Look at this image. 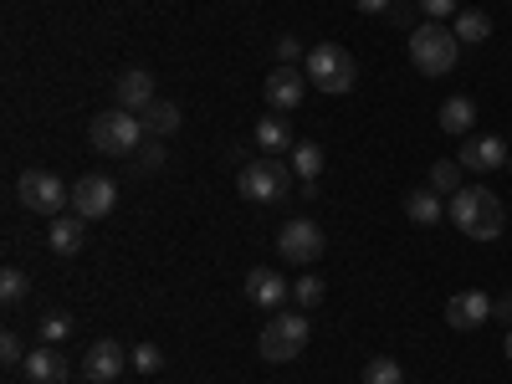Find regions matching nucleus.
Returning <instances> with one entry per match:
<instances>
[{
  "mask_svg": "<svg viewBox=\"0 0 512 384\" xmlns=\"http://www.w3.org/2000/svg\"><path fill=\"white\" fill-rule=\"evenodd\" d=\"M446 221L461 231V236H472V241H497L502 226H507V210L492 190L482 185H461L451 200H446Z\"/></svg>",
  "mask_w": 512,
  "mask_h": 384,
  "instance_id": "nucleus-1",
  "label": "nucleus"
},
{
  "mask_svg": "<svg viewBox=\"0 0 512 384\" xmlns=\"http://www.w3.org/2000/svg\"><path fill=\"white\" fill-rule=\"evenodd\" d=\"M461 57V41L446 21H431V26H415L410 31V62L420 77H446Z\"/></svg>",
  "mask_w": 512,
  "mask_h": 384,
  "instance_id": "nucleus-2",
  "label": "nucleus"
},
{
  "mask_svg": "<svg viewBox=\"0 0 512 384\" xmlns=\"http://www.w3.org/2000/svg\"><path fill=\"white\" fill-rule=\"evenodd\" d=\"M303 72L318 93H354V82H359V62L344 52V47H333V41H318V47L303 57Z\"/></svg>",
  "mask_w": 512,
  "mask_h": 384,
  "instance_id": "nucleus-3",
  "label": "nucleus"
},
{
  "mask_svg": "<svg viewBox=\"0 0 512 384\" xmlns=\"http://www.w3.org/2000/svg\"><path fill=\"white\" fill-rule=\"evenodd\" d=\"M308 338H313L308 313H277V318H267L262 338H256V349H262L267 364H292V359H303Z\"/></svg>",
  "mask_w": 512,
  "mask_h": 384,
  "instance_id": "nucleus-4",
  "label": "nucleus"
},
{
  "mask_svg": "<svg viewBox=\"0 0 512 384\" xmlns=\"http://www.w3.org/2000/svg\"><path fill=\"white\" fill-rule=\"evenodd\" d=\"M236 185H241V195H246V200H256V205L287 200V195H292V164H287L282 154H262V159L241 164Z\"/></svg>",
  "mask_w": 512,
  "mask_h": 384,
  "instance_id": "nucleus-5",
  "label": "nucleus"
},
{
  "mask_svg": "<svg viewBox=\"0 0 512 384\" xmlns=\"http://www.w3.org/2000/svg\"><path fill=\"white\" fill-rule=\"evenodd\" d=\"M16 195L31 216H52V221L67 216V205H72V185L62 175H52V169H26L16 180Z\"/></svg>",
  "mask_w": 512,
  "mask_h": 384,
  "instance_id": "nucleus-6",
  "label": "nucleus"
},
{
  "mask_svg": "<svg viewBox=\"0 0 512 384\" xmlns=\"http://www.w3.org/2000/svg\"><path fill=\"white\" fill-rule=\"evenodd\" d=\"M88 139H93V149H98V154H134L149 134H144V118H139V113H128V108H108V113H98V118H93Z\"/></svg>",
  "mask_w": 512,
  "mask_h": 384,
  "instance_id": "nucleus-7",
  "label": "nucleus"
},
{
  "mask_svg": "<svg viewBox=\"0 0 512 384\" xmlns=\"http://www.w3.org/2000/svg\"><path fill=\"white\" fill-rule=\"evenodd\" d=\"M323 246H328V236L318 231V221H308V216H292L282 231H277V256L287 267H313L318 256H323Z\"/></svg>",
  "mask_w": 512,
  "mask_h": 384,
  "instance_id": "nucleus-8",
  "label": "nucleus"
},
{
  "mask_svg": "<svg viewBox=\"0 0 512 384\" xmlns=\"http://www.w3.org/2000/svg\"><path fill=\"white\" fill-rule=\"evenodd\" d=\"M113 205H118V190H113L108 175H82V180L72 185V210H77L82 221H103V216H113Z\"/></svg>",
  "mask_w": 512,
  "mask_h": 384,
  "instance_id": "nucleus-9",
  "label": "nucleus"
},
{
  "mask_svg": "<svg viewBox=\"0 0 512 384\" xmlns=\"http://www.w3.org/2000/svg\"><path fill=\"white\" fill-rule=\"evenodd\" d=\"M128 364H134V354H123L118 338H98V344L82 354V379H93V384H113Z\"/></svg>",
  "mask_w": 512,
  "mask_h": 384,
  "instance_id": "nucleus-10",
  "label": "nucleus"
},
{
  "mask_svg": "<svg viewBox=\"0 0 512 384\" xmlns=\"http://www.w3.org/2000/svg\"><path fill=\"white\" fill-rule=\"evenodd\" d=\"M497 313V303L482 292V287H466V292H456L451 303H446V323L456 328V333H472V328H482L487 318Z\"/></svg>",
  "mask_w": 512,
  "mask_h": 384,
  "instance_id": "nucleus-11",
  "label": "nucleus"
},
{
  "mask_svg": "<svg viewBox=\"0 0 512 384\" xmlns=\"http://www.w3.org/2000/svg\"><path fill=\"white\" fill-rule=\"evenodd\" d=\"M267 103H272V113H292L297 103L308 98V72L303 67H277V72H267Z\"/></svg>",
  "mask_w": 512,
  "mask_h": 384,
  "instance_id": "nucleus-12",
  "label": "nucleus"
},
{
  "mask_svg": "<svg viewBox=\"0 0 512 384\" xmlns=\"http://www.w3.org/2000/svg\"><path fill=\"white\" fill-rule=\"evenodd\" d=\"M154 98H159V93H154V72H144V67H123V72H118V82H113V103H118V108L144 113Z\"/></svg>",
  "mask_w": 512,
  "mask_h": 384,
  "instance_id": "nucleus-13",
  "label": "nucleus"
},
{
  "mask_svg": "<svg viewBox=\"0 0 512 384\" xmlns=\"http://www.w3.org/2000/svg\"><path fill=\"white\" fill-rule=\"evenodd\" d=\"M456 164H461V169H477V175H492V169L507 164V144H502L497 134H477V139L461 144V159H456Z\"/></svg>",
  "mask_w": 512,
  "mask_h": 384,
  "instance_id": "nucleus-14",
  "label": "nucleus"
},
{
  "mask_svg": "<svg viewBox=\"0 0 512 384\" xmlns=\"http://www.w3.org/2000/svg\"><path fill=\"white\" fill-rule=\"evenodd\" d=\"M287 282L272 272V267H251L246 272V297H251V303L256 308H267V313H282V303H287Z\"/></svg>",
  "mask_w": 512,
  "mask_h": 384,
  "instance_id": "nucleus-15",
  "label": "nucleus"
},
{
  "mask_svg": "<svg viewBox=\"0 0 512 384\" xmlns=\"http://www.w3.org/2000/svg\"><path fill=\"white\" fill-rule=\"evenodd\" d=\"M21 369H26V379H31V384H67V359H62V349H57V344L31 349Z\"/></svg>",
  "mask_w": 512,
  "mask_h": 384,
  "instance_id": "nucleus-16",
  "label": "nucleus"
},
{
  "mask_svg": "<svg viewBox=\"0 0 512 384\" xmlns=\"http://www.w3.org/2000/svg\"><path fill=\"white\" fill-rule=\"evenodd\" d=\"M472 123H477V103L466 98V93H456V98H446V103H441V134L466 139V134H472Z\"/></svg>",
  "mask_w": 512,
  "mask_h": 384,
  "instance_id": "nucleus-17",
  "label": "nucleus"
},
{
  "mask_svg": "<svg viewBox=\"0 0 512 384\" xmlns=\"http://www.w3.org/2000/svg\"><path fill=\"white\" fill-rule=\"evenodd\" d=\"M82 241H88V221H82L77 210H72V216H57V221H52V251H57V256H77Z\"/></svg>",
  "mask_w": 512,
  "mask_h": 384,
  "instance_id": "nucleus-18",
  "label": "nucleus"
},
{
  "mask_svg": "<svg viewBox=\"0 0 512 384\" xmlns=\"http://www.w3.org/2000/svg\"><path fill=\"white\" fill-rule=\"evenodd\" d=\"M256 149L262 154H292V128L282 113H267L262 123H256Z\"/></svg>",
  "mask_w": 512,
  "mask_h": 384,
  "instance_id": "nucleus-19",
  "label": "nucleus"
},
{
  "mask_svg": "<svg viewBox=\"0 0 512 384\" xmlns=\"http://www.w3.org/2000/svg\"><path fill=\"white\" fill-rule=\"evenodd\" d=\"M405 216H410L415 226H441L446 205H441L436 190H410V195H405Z\"/></svg>",
  "mask_w": 512,
  "mask_h": 384,
  "instance_id": "nucleus-20",
  "label": "nucleus"
},
{
  "mask_svg": "<svg viewBox=\"0 0 512 384\" xmlns=\"http://www.w3.org/2000/svg\"><path fill=\"white\" fill-rule=\"evenodd\" d=\"M139 118H144V134L149 139H164V134H175V128H180V108L169 103V98H154Z\"/></svg>",
  "mask_w": 512,
  "mask_h": 384,
  "instance_id": "nucleus-21",
  "label": "nucleus"
},
{
  "mask_svg": "<svg viewBox=\"0 0 512 384\" xmlns=\"http://www.w3.org/2000/svg\"><path fill=\"white\" fill-rule=\"evenodd\" d=\"M287 164H292V175L303 180V185H313L323 175V149L318 144H292V159Z\"/></svg>",
  "mask_w": 512,
  "mask_h": 384,
  "instance_id": "nucleus-22",
  "label": "nucleus"
},
{
  "mask_svg": "<svg viewBox=\"0 0 512 384\" xmlns=\"http://www.w3.org/2000/svg\"><path fill=\"white\" fill-rule=\"evenodd\" d=\"M451 31H456V41H487L492 36V16L487 11H461Z\"/></svg>",
  "mask_w": 512,
  "mask_h": 384,
  "instance_id": "nucleus-23",
  "label": "nucleus"
},
{
  "mask_svg": "<svg viewBox=\"0 0 512 384\" xmlns=\"http://www.w3.org/2000/svg\"><path fill=\"white\" fill-rule=\"evenodd\" d=\"M26 292H31V277H26L21 267H6V272H0V303H6V308L26 303Z\"/></svg>",
  "mask_w": 512,
  "mask_h": 384,
  "instance_id": "nucleus-24",
  "label": "nucleus"
},
{
  "mask_svg": "<svg viewBox=\"0 0 512 384\" xmlns=\"http://www.w3.org/2000/svg\"><path fill=\"white\" fill-rule=\"evenodd\" d=\"M431 190L436 195H456L461 190V164L456 159H436L431 164Z\"/></svg>",
  "mask_w": 512,
  "mask_h": 384,
  "instance_id": "nucleus-25",
  "label": "nucleus"
},
{
  "mask_svg": "<svg viewBox=\"0 0 512 384\" xmlns=\"http://www.w3.org/2000/svg\"><path fill=\"white\" fill-rule=\"evenodd\" d=\"M364 384H405L400 359H369L364 364Z\"/></svg>",
  "mask_w": 512,
  "mask_h": 384,
  "instance_id": "nucleus-26",
  "label": "nucleus"
},
{
  "mask_svg": "<svg viewBox=\"0 0 512 384\" xmlns=\"http://www.w3.org/2000/svg\"><path fill=\"white\" fill-rule=\"evenodd\" d=\"M292 297H297V308H318L323 303V277H297Z\"/></svg>",
  "mask_w": 512,
  "mask_h": 384,
  "instance_id": "nucleus-27",
  "label": "nucleus"
},
{
  "mask_svg": "<svg viewBox=\"0 0 512 384\" xmlns=\"http://www.w3.org/2000/svg\"><path fill=\"white\" fill-rule=\"evenodd\" d=\"M415 6L431 16V21H456L461 16V0H415Z\"/></svg>",
  "mask_w": 512,
  "mask_h": 384,
  "instance_id": "nucleus-28",
  "label": "nucleus"
},
{
  "mask_svg": "<svg viewBox=\"0 0 512 384\" xmlns=\"http://www.w3.org/2000/svg\"><path fill=\"white\" fill-rule=\"evenodd\" d=\"M0 364H26V344H21V333H0Z\"/></svg>",
  "mask_w": 512,
  "mask_h": 384,
  "instance_id": "nucleus-29",
  "label": "nucleus"
},
{
  "mask_svg": "<svg viewBox=\"0 0 512 384\" xmlns=\"http://www.w3.org/2000/svg\"><path fill=\"white\" fill-rule=\"evenodd\" d=\"M308 52H303V41L297 36H277V67H297Z\"/></svg>",
  "mask_w": 512,
  "mask_h": 384,
  "instance_id": "nucleus-30",
  "label": "nucleus"
},
{
  "mask_svg": "<svg viewBox=\"0 0 512 384\" xmlns=\"http://www.w3.org/2000/svg\"><path fill=\"white\" fill-rule=\"evenodd\" d=\"M67 333H72V323H67L62 313H47V318H41V338H47V344H62Z\"/></svg>",
  "mask_w": 512,
  "mask_h": 384,
  "instance_id": "nucleus-31",
  "label": "nucleus"
},
{
  "mask_svg": "<svg viewBox=\"0 0 512 384\" xmlns=\"http://www.w3.org/2000/svg\"><path fill=\"white\" fill-rule=\"evenodd\" d=\"M159 364H164V354H159L154 344H139V349H134V369H139V374H159Z\"/></svg>",
  "mask_w": 512,
  "mask_h": 384,
  "instance_id": "nucleus-32",
  "label": "nucleus"
},
{
  "mask_svg": "<svg viewBox=\"0 0 512 384\" xmlns=\"http://www.w3.org/2000/svg\"><path fill=\"white\" fill-rule=\"evenodd\" d=\"M415 11H420V6H400V0H395V6L384 11V16H390V26H395V31H415Z\"/></svg>",
  "mask_w": 512,
  "mask_h": 384,
  "instance_id": "nucleus-33",
  "label": "nucleus"
},
{
  "mask_svg": "<svg viewBox=\"0 0 512 384\" xmlns=\"http://www.w3.org/2000/svg\"><path fill=\"white\" fill-rule=\"evenodd\" d=\"M164 164V144L159 139H144L139 144V169H159Z\"/></svg>",
  "mask_w": 512,
  "mask_h": 384,
  "instance_id": "nucleus-34",
  "label": "nucleus"
},
{
  "mask_svg": "<svg viewBox=\"0 0 512 384\" xmlns=\"http://www.w3.org/2000/svg\"><path fill=\"white\" fill-rule=\"evenodd\" d=\"M354 6H359V11H390L395 0H354Z\"/></svg>",
  "mask_w": 512,
  "mask_h": 384,
  "instance_id": "nucleus-35",
  "label": "nucleus"
},
{
  "mask_svg": "<svg viewBox=\"0 0 512 384\" xmlns=\"http://www.w3.org/2000/svg\"><path fill=\"white\" fill-rule=\"evenodd\" d=\"M497 313H502V318H512V292H507L502 303H497Z\"/></svg>",
  "mask_w": 512,
  "mask_h": 384,
  "instance_id": "nucleus-36",
  "label": "nucleus"
},
{
  "mask_svg": "<svg viewBox=\"0 0 512 384\" xmlns=\"http://www.w3.org/2000/svg\"><path fill=\"white\" fill-rule=\"evenodd\" d=\"M502 354L512 359V328H507V338H502Z\"/></svg>",
  "mask_w": 512,
  "mask_h": 384,
  "instance_id": "nucleus-37",
  "label": "nucleus"
}]
</instances>
